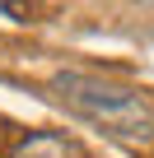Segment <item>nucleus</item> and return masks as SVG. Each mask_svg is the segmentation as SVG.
<instances>
[{
    "label": "nucleus",
    "mask_w": 154,
    "mask_h": 158,
    "mask_svg": "<svg viewBox=\"0 0 154 158\" xmlns=\"http://www.w3.org/2000/svg\"><path fill=\"white\" fill-rule=\"evenodd\" d=\"M10 158H84V149L75 139H65V135H56V130H42V135L19 139Z\"/></svg>",
    "instance_id": "f03ea898"
},
{
    "label": "nucleus",
    "mask_w": 154,
    "mask_h": 158,
    "mask_svg": "<svg viewBox=\"0 0 154 158\" xmlns=\"http://www.w3.org/2000/svg\"><path fill=\"white\" fill-rule=\"evenodd\" d=\"M56 98L98 130H108L112 139L121 144H154V102L135 89H121V84H108V79H94V74H56L51 79Z\"/></svg>",
    "instance_id": "f257e3e1"
}]
</instances>
